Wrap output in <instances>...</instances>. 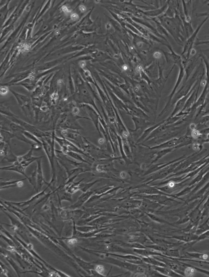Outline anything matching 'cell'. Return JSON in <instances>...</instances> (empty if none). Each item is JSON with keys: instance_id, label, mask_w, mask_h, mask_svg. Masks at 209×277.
<instances>
[{"instance_id": "29", "label": "cell", "mask_w": 209, "mask_h": 277, "mask_svg": "<svg viewBox=\"0 0 209 277\" xmlns=\"http://www.w3.org/2000/svg\"><path fill=\"white\" fill-rule=\"evenodd\" d=\"M36 172V168L34 171L32 173L31 176L29 177V178L28 180L29 183L32 185L34 189H35V190H36L37 185Z\"/></svg>"}, {"instance_id": "10", "label": "cell", "mask_w": 209, "mask_h": 277, "mask_svg": "<svg viewBox=\"0 0 209 277\" xmlns=\"http://www.w3.org/2000/svg\"><path fill=\"white\" fill-rule=\"evenodd\" d=\"M25 130L20 126L19 124L16 123L11 121L10 125V131L14 134L15 138H17L18 140H20L25 143L28 144L32 145L34 144L33 142L30 140L27 139L25 136L24 132Z\"/></svg>"}, {"instance_id": "17", "label": "cell", "mask_w": 209, "mask_h": 277, "mask_svg": "<svg viewBox=\"0 0 209 277\" xmlns=\"http://www.w3.org/2000/svg\"><path fill=\"white\" fill-rule=\"evenodd\" d=\"M107 262H109L112 264H113L115 265L118 266L120 267L132 271H135L137 272V266L138 265H135V264H132L131 263H126V262H123V261H119L112 259V258H107L106 259Z\"/></svg>"}, {"instance_id": "27", "label": "cell", "mask_w": 209, "mask_h": 277, "mask_svg": "<svg viewBox=\"0 0 209 277\" xmlns=\"http://www.w3.org/2000/svg\"><path fill=\"white\" fill-rule=\"evenodd\" d=\"M142 202L138 201L129 200L126 201L123 204V207L126 208H135L141 206Z\"/></svg>"}, {"instance_id": "34", "label": "cell", "mask_w": 209, "mask_h": 277, "mask_svg": "<svg viewBox=\"0 0 209 277\" xmlns=\"http://www.w3.org/2000/svg\"><path fill=\"white\" fill-rule=\"evenodd\" d=\"M71 112V113L73 115L78 116L79 113L80 109L79 107H78L77 106H73L72 108Z\"/></svg>"}, {"instance_id": "20", "label": "cell", "mask_w": 209, "mask_h": 277, "mask_svg": "<svg viewBox=\"0 0 209 277\" xmlns=\"http://www.w3.org/2000/svg\"><path fill=\"white\" fill-rule=\"evenodd\" d=\"M15 138L14 134L10 131L1 130V142L11 146V141Z\"/></svg>"}, {"instance_id": "5", "label": "cell", "mask_w": 209, "mask_h": 277, "mask_svg": "<svg viewBox=\"0 0 209 277\" xmlns=\"http://www.w3.org/2000/svg\"><path fill=\"white\" fill-rule=\"evenodd\" d=\"M80 119L90 120L89 118L81 116L79 115L75 116L71 113L66 114L64 120L60 125L56 128V132L61 130H83V128L78 122Z\"/></svg>"}, {"instance_id": "24", "label": "cell", "mask_w": 209, "mask_h": 277, "mask_svg": "<svg viewBox=\"0 0 209 277\" xmlns=\"http://www.w3.org/2000/svg\"><path fill=\"white\" fill-rule=\"evenodd\" d=\"M17 156L15 155L13 152L11 150L7 155L4 157L1 161V164L6 163H12L17 161Z\"/></svg>"}, {"instance_id": "16", "label": "cell", "mask_w": 209, "mask_h": 277, "mask_svg": "<svg viewBox=\"0 0 209 277\" xmlns=\"http://www.w3.org/2000/svg\"><path fill=\"white\" fill-rule=\"evenodd\" d=\"M27 178L19 180H12L11 179H1V190L12 188L18 187H20L23 185L22 181L26 180Z\"/></svg>"}, {"instance_id": "33", "label": "cell", "mask_w": 209, "mask_h": 277, "mask_svg": "<svg viewBox=\"0 0 209 277\" xmlns=\"http://www.w3.org/2000/svg\"><path fill=\"white\" fill-rule=\"evenodd\" d=\"M59 98L58 93L56 92H54L52 93L50 96V101L51 103L53 105H55L56 104L57 100H58Z\"/></svg>"}, {"instance_id": "7", "label": "cell", "mask_w": 209, "mask_h": 277, "mask_svg": "<svg viewBox=\"0 0 209 277\" xmlns=\"http://www.w3.org/2000/svg\"><path fill=\"white\" fill-rule=\"evenodd\" d=\"M54 138H55V142L59 144L61 148L60 150L63 153L65 154L67 151L75 152L81 154V155L84 156H85L86 157L90 159L93 160V158L90 156L88 154L81 149L77 146L74 143H73L69 140L57 136L56 134L54 137Z\"/></svg>"}, {"instance_id": "11", "label": "cell", "mask_w": 209, "mask_h": 277, "mask_svg": "<svg viewBox=\"0 0 209 277\" xmlns=\"http://www.w3.org/2000/svg\"><path fill=\"white\" fill-rule=\"evenodd\" d=\"M131 118L133 120V123L135 124V129L134 130L129 129L131 132H136L139 130L144 132V130L150 126L154 125L153 122L148 121L144 118L139 117L135 116H131Z\"/></svg>"}, {"instance_id": "6", "label": "cell", "mask_w": 209, "mask_h": 277, "mask_svg": "<svg viewBox=\"0 0 209 277\" xmlns=\"http://www.w3.org/2000/svg\"><path fill=\"white\" fill-rule=\"evenodd\" d=\"M209 18V17H206L203 21L198 25L197 28L194 31L193 33L189 38L186 39L183 46V51L181 55L183 61H186L189 59L191 51L193 49L194 45L195 44L198 34L199 32L205 22H206Z\"/></svg>"}, {"instance_id": "22", "label": "cell", "mask_w": 209, "mask_h": 277, "mask_svg": "<svg viewBox=\"0 0 209 277\" xmlns=\"http://www.w3.org/2000/svg\"><path fill=\"white\" fill-rule=\"evenodd\" d=\"M145 199L143 201V202H142L141 206L143 210L148 211L149 212L153 211L156 209H157L158 206L157 203L154 202V201H151L150 200Z\"/></svg>"}, {"instance_id": "23", "label": "cell", "mask_w": 209, "mask_h": 277, "mask_svg": "<svg viewBox=\"0 0 209 277\" xmlns=\"http://www.w3.org/2000/svg\"><path fill=\"white\" fill-rule=\"evenodd\" d=\"M64 154L66 155L67 156L70 157L71 158H72L73 159H74L76 161H79V162L88 164H90V162L83 159V157L81 156V154L78 153L73 152L67 151Z\"/></svg>"}, {"instance_id": "39", "label": "cell", "mask_w": 209, "mask_h": 277, "mask_svg": "<svg viewBox=\"0 0 209 277\" xmlns=\"http://www.w3.org/2000/svg\"><path fill=\"white\" fill-rule=\"evenodd\" d=\"M62 10H63V12H64L65 13H66V14L67 13H68L70 12V11L68 10V8H67L66 6H63V7H62Z\"/></svg>"}, {"instance_id": "44", "label": "cell", "mask_w": 209, "mask_h": 277, "mask_svg": "<svg viewBox=\"0 0 209 277\" xmlns=\"http://www.w3.org/2000/svg\"><path fill=\"white\" fill-rule=\"evenodd\" d=\"M85 65H86V64H85V63H84V62H81V67L83 68V67H84V66H85Z\"/></svg>"}, {"instance_id": "21", "label": "cell", "mask_w": 209, "mask_h": 277, "mask_svg": "<svg viewBox=\"0 0 209 277\" xmlns=\"http://www.w3.org/2000/svg\"><path fill=\"white\" fill-rule=\"evenodd\" d=\"M178 141L177 139L171 140L163 142V143L160 144L158 145L151 147H149V148L150 149L153 150L162 149H163L168 148L172 147L176 145Z\"/></svg>"}, {"instance_id": "19", "label": "cell", "mask_w": 209, "mask_h": 277, "mask_svg": "<svg viewBox=\"0 0 209 277\" xmlns=\"http://www.w3.org/2000/svg\"><path fill=\"white\" fill-rule=\"evenodd\" d=\"M165 122V121L160 122L159 123L154 124V125H153L150 126V127H149V128H147L146 130H144V132H143V134H142L141 137L137 140V143H139V142L144 141V140L145 141V140L152 133V132H153L154 130H155L159 126L163 123Z\"/></svg>"}, {"instance_id": "25", "label": "cell", "mask_w": 209, "mask_h": 277, "mask_svg": "<svg viewBox=\"0 0 209 277\" xmlns=\"http://www.w3.org/2000/svg\"><path fill=\"white\" fill-rule=\"evenodd\" d=\"M34 150L33 148L31 147L30 149L26 154L23 155L17 156V161L20 164L22 162L32 158L34 156L33 154V152Z\"/></svg>"}, {"instance_id": "31", "label": "cell", "mask_w": 209, "mask_h": 277, "mask_svg": "<svg viewBox=\"0 0 209 277\" xmlns=\"http://www.w3.org/2000/svg\"><path fill=\"white\" fill-rule=\"evenodd\" d=\"M134 251L136 253H138L139 255L145 257H148L149 255H157L156 253H153L151 251L143 249H134Z\"/></svg>"}, {"instance_id": "9", "label": "cell", "mask_w": 209, "mask_h": 277, "mask_svg": "<svg viewBox=\"0 0 209 277\" xmlns=\"http://www.w3.org/2000/svg\"><path fill=\"white\" fill-rule=\"evenodd\" d=\"M79 107L83 108V109L86 112L88 116V118L90 121L93 122L95 128L100 134V136H101L100 128H99V125L100 124V119L101 117L99 113L91 105L83 104L79 105Z\"/></svg>"}, {"instance_id": "28", "label": "cell", "mask_w": 209, "mask_h": 277, "mask_svg": "<svg viewBox=\"0 0 209 277\" xmlns=\"http://www.w3.org/2000/svg\"><path fill=\"white\" fill-rule=\"evenodd\" d=\"M99 180H95L94 182L88 183H81L80 185V190L82 191L83 192H86L88 191V190L91 188L95 183H97Z\"/></svg>"}, {"instance_id": "1", "label": "cell", "mask_w": 209, "mask_h": 277, "mask_svg": "<svg viewBox=\"0 0 209 277\" xmlns=\"http://www.w3.org/2000/svg\"><path fill=\"white\" fill-rule=\"evenodd\" d=\"M52 131L53 134L52 136L45 137L40 139L42 142L43 148L48 158L50 166L51 179L48 186L52 189V191H54L56 189L55 187L56 184V165L57 160L54 138L56 134V131L53 130Z\"/></svg>"}, {"instance_id": "8", "label": "cell", "mask_w": 209, "mask_h": 277, "mask_svg": "<svg viewBox=\"0 0 209 277\" xmlns=\"http://www.w3.org/2000/svg\"><path fill=\"white\" fill-rule=\"evenodd\" d=\"M56 154L57 161L65 170L66 174L74 168L79 167H86L85 166L88 164L69 159L67 156L61 150L56 149Z\"/></svg>"}, {"instance_id": "12", "label": "cell", "mask_w": 209, "mask_h": 277, "mask_svg": "<svg viewBox=\"0 0 209 277\" xmlns=\"http://www.w3.org/2000/svg\"><path fill=\"white\" fill-rule=\"evenodd\" d=\"M201 53L196 54L192 56L191 58H189L186 61H183V64L185 68V72L186 77L185 81H187L189 78L190 75L192 73L196 67V63L199 58L201 57Z\"/></svg>"}, {"instance_id": "42", "label": "cell", "mask_w": 209, "mask_h": 277, "mask_svg": "<svg viewBox=\"0 0 209 277\" xmlns=\"http://www.w3.org/2000/svg\"><path fill=\"white\" fill-rule=\"evenodd\" d=\"M80 10L81 12H84L86 11V8L83 6H81L80 7Z\"/></svg>"}, {"instance_id": "36", "label": "cell", "mask_w": 209, "mask_h": 277, "mask_svg": "<svg viewBox=\"0 0 209 277\" xmlns=\"http://www.w3.org/2000/svg\"><path fill=\"white\" fill-rule=\"evenodd\" d=\"M196 16L197 17H201V16H206L209 18V12H206V13H197L196 14Z\"/></svg>"}, {"instance_id": "13", "label": "cell", "mask_w": 209, "mask_h": 277, "mask_svg": "<svg viewBox=\"0 0 209 277\" xmlns=\"http://www.w3.org/2000/svg\"><path fill=\"white\" fill-rule=\"evenodd\" d=\"M37 166L36 168V174L37 185L36 191L39 192L40 191L44 183L48 185V183L45 180L42 166V159H40L36 161Z\"/></svg>"}, {"instance_id": "30", "label": "cell", "mask_w": 209, "mask_h": 277, "mask_svg": "<svg viewBox=\"0 0 209 277\" xmlns=\"http://www.w3.org/2000/svg\"><path fill=\"white\" fill-rule=\"evenodd\" d=\"M171 150H172V149H161L159 151L157 152L156 154V157L154 160L153 163H155V162H156L157 161H158L163 156H164L166 154L168 153Z\"/></svg>"}, {"instance_id": "35", "label": "cell", "mask_w": 209, "mask_h": 277, "mask_svg": "<svg viewBox=\"0 0 209 277\" xmlns=\"http://www.w3.org/2000/svg\"><path fill=\"white\" fill-rule=\"evenodd\" d=\"M9 89L6 86H1L0 89V93L2 95H5L8 94L9 92Z\"/></svg>"}, {"instance_id": "40", "label": "cell", "mask_w": 209, "mask_h": 277, "mask_svg": "<svg viewBox=\"0 0 209 277\" xmlns=\"http://www.w3.org/2000/svg\"><path fill=\"white\" fill-rule=\"evenodd\" d=\"M109 188H110V187H103V190H104V191H105L107 189H109ZM103 191V189H102L101 188L100 189L98 190H97V191L96 190V192H97V193H98V194H99V193H100V192H102V191Z\"/></svg>"}, {"instance_id": "37", "label": "cell", "mask_w": 209, "mask_h": 277, "mask_svg": "<svg viewBox=\"0 0 209 277\" xmlns=\"http://www.w3.org/2000/svg\"><path fill=\"white\" fill-rule=\"evenodd\" d=\"M77 240L76 239H72L71 240H68V243L69 245H73L76 244Z\"/></svg>"}, {"instance_id": "32", "label": "cell", "mask_w": 209, "mask_h": 277, "mask_svg": "<svg viewBox=\"0 0 209 277\" xmlns=\"http://www.w3.org/2000/svg\"><path fill=\"white\" fill-rule=\"evenodd\" d=\"M143 261H145V262H147L148 264H152L153 266H162L163 264L159 262L157 260V259H154V258H150V257H147V258H144L143 259Z\"/></svg>"}, {"instance_id": "18", "label": "cell", "mask_w": 209, "mask_h": 277, "mask_svg": "<svg viewBox=\"0 0 209 277\" xmlns=\"http://www.w3.org/2000/svg\"><path fill=\"white\" fill-rule=\"evenodd\" d=\"M84 178L77 181V182H73L68 183H65V188L67 192L71 194H73L74 193L77 192L78 191L80 190V185L81 183L82 182Z\"/></svg>"}, {"instance_id": "26", "label": "cell", "mask_w": 209, "mask_h": 277, "mask_svg": "<svg viewBox=\"0 0 209 277\" xmlns=\"http://www.w3.org/2000/svg\"><path fill=\"white\" fill-rule=\"evenodd\" d=\"M24 134L25 136L27 139L32 142H34V143L38 144L42 146V142L41 139L38 138L36 136H35L34 134L26 131H25Z\"/></svg>"}, {"instance_id": "2", "label": "cell", "mask_w": 209, "mask_h": 277, "mask_svg": "<svg viewBox=\"0 0 209 277\" xmlns=\"http://www.w3.org/2000/svg\"><path fill=\"white\" fill-rule=\"evenodd\" d=\"M202 59H201V62L196 68L195 72L191 77L187 81H185L181 89L175 95L173 99L171 101L170 105L173 106L177 102L178 99H180L183 96L187 95L195 85L198 79L200 78L202 76L205 74V69L203 64Z\"/></svg>"}, {"instance_id": "43", "label": "cell", "mask_w": 209, "mask_h": 277, "mask_svg": "<svg viewBox=\"0 0 209 277\" xmlns=\"http://www.w3.org/2000/svg\"><path fill=\"white\" fill-rule=\"evenodd\" d=\"M128 66H127L124 65V66H123V68L124 70H127L128 69Z\"/></svg>"}, {"instance_id": "4", "label": "cell", "mask_w": 209, "mask_h": 277, "mask_svg": "<svg viewBox=\"0 0 209 277\" xmlns=\"http://www.w3.org/2000/svg\"><path fill=\"white\" fill-rule=\"evenodd\" d=\"M7 117L12 121L19 124L24 128L25 131L30 132L40 139L52 136L53 134L52 131V132H50L41 130L36 126L21 119L14 113L11 116Z\"/></svg>"}, {"instance_id": "3", "label": "cell", "mask_w": 209, "mask_h": 277, "mask_svg": "<svg viewBox=\"0 0 209 277\" xmlns=\"http://www.w3.org/2000/svg\"><path fill=\"white\" fill-rule=\"evenodd\" d=\"M10 92L15 97L24 115L29 120H32L34 116L32 99L27 95L17 93L13 90H10Z\"/></svg>"}, {"instance_id": "14", "label": "cell", "mask_w": 209, "mask_h": 277, "mask_svg": "<svg viewBox=\"0 0 209 277\" xmlns=\"http://www.w3.org/2000/svg\"><path fill=\"white\" fill-rule=\"evenodd\" d=\"M25 169L26 168H25L24 166H22L21 164L17 161L14 162L11 166H4V167H1L0 168L1 171H12V172H17L24 176L25 178H27V180H28L29 177L27 176L25 173Z\"/></svg>"}, {"instance_id": "38", "label": "cell", "mask_w": 209, "mask_h": 277, "mask_svg": "<svg viewBox=\"0 0 209 277\" xmlns=\"http://www.w3.org/2000/svg\"><path fill=\"white\" fill-rule=\"evenodd\" d=\"M71 18L72 20H75L78 19L79 16L77 14H73L72 15Z\"/></svg>"}, {"instance_id": "15", "label": "cell", "mask_w": 209, "mask_h": 277, "mask_svg": "<svg viewBox=\"0 0 209 277\" xmlns=\"http://www.w3.org/2000/svg\"><path fill=\"white\" fill-rule=\"evenodd\" d=\"M94 192L88 191L86 192H83L78 199L76 202L69 206L68 208L70 210H76L81 208L85 203L87 202L94 194Z\"/></svg>"}, {"instance_id": "41", "label": "cell", "mask_w": 209, "mask_h": 277, "mask_svg": "<svg viewBox=\"0 0 209 277\" xmlns=\"http://www.w3.org/2000/svg\"><path fill=\"white\" fill-rule=\"evenodd\" d=\"M161 55L160 53H159V52H156V53H155V54H154V56L156 58H159L161 57Z\"/></svg>"}]
</instances>
